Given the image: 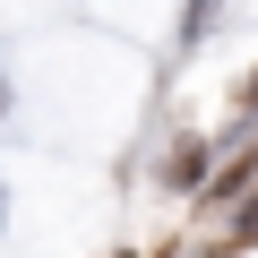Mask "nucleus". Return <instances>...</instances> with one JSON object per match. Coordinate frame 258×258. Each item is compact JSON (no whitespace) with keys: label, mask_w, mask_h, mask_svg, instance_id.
Listing matches in <instances>:
<instances>
[]
</instances>
